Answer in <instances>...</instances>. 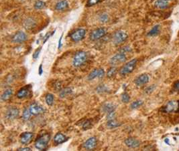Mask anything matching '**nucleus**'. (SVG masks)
I'll return each mask as SVG.
<instances>
[{
	"label": "nucleus",
	"instance_id": "nucleus-1",
	"mask_svg": "<svg viewBox=\"0 0 179 151\" xmlns=\"http://www.w3.org/2000/svg\"><path fill=\"white\" fill-rule=\"evenodd\" d=\"M51 139V135L46 133L39 136L36 140L34 146L39 150H45L48 147V144Z\"/></svg>",
	"mask_w": 179,
	"mask_h": 151
},
{
	"label": "nucleus",
	"instance_id": "nucleus-2",
	"mask_svg": "<svg viewBox=\"0 0 179 151\" xmlns=\"http://www.w3.org/2000/svg\"><path fill=\"white\" fill-rule=\"evenodd\" d=\"M87 54L84 51H79L75 54L73 59V65L75 68H79L86 62Z\"/></svg>",
	"mask_w": 179,
	"mask_h": 151
},
{
	"label": "nucleus",
	"instance_id": "nucleus-3",
	"mask_svg": "<svg viewBox=\"0 0 179 151\" xmlns=\"http://www.w3.org/2000/svg\"><path fill=\"white\" fill-rule=\"evenodd\" d=\"M137 63V60L133 59L132 60L128 62L127 64H125L120 71V74L122 76H125L127 74H130L131 72H133V70L135 68Z\"/></svg>",
	"mask_w": 179,
	"mask_h": 151
},
{
	"label": "nucleus",
	"instance_id": "nucleus-4",
	"mask_svg": "<svg viewBox=\"0 0 179 151\" xmlns=\"http://www.w3.org/2000/svg\"><path fill=\"white\" fill-rule=\"evenodd\" d=\"M126 61V56L124 53L120 52L117 54H115L114 56L110 59L109 63L112 66H116L121 64L124 63Z\"/></svg>",
	"mask_w": 179,
	"mask_h": 151
},
{
	"label": "nucleus",
	"instance_id": "nucleus-5",
	"mask_svg": "<svg viewBox=\"0 0 179 151\" xmlns=\"http://www.w3.org/2000/svg\"><path fill=\"white\" fill-rule=\"evenodd\" d=\"M128 36L125 32L122 30H119L115 32L113 36V42L115 45H118V44L124 42L128 39Z\"/></svg>",
	"mask_w": 179,
	"mask_h": 151
},
{
	"label": "nucleus",
	"instance_id": "nucleus-6",
	"mask_svg": "<svg viewBox=\"0 0 179 151\" xmlns=\"http://www.w3.org/2000/svg\"><path fill=\"white\" fill-rule=\"evenodd\" d=\"M85 30L83 29V28H78V29L73 31V32L70 33V38L73 41L77 42V41L82 40L83 39L85 38Z\"/></svg>",
	"mask_w": 179,
	"mask_h": 151
},
{
	"label": "nucleus",
	"instance_id": "nucleus-7",
	"mask_svg": "<svg viewBox=\"0 0 179 151\" xmlns=\"http://www.w3.org/2000/svg\"><path fill=\"white\" fill-rule=\"evenodd\" d=\"M178 108V101L172 100L167 103V105L163 106L161 110L164 113H176Z\"/></svg>",
	"mask_w": 179,
	"mask_h": 151
},
{
	"label": "nucleus",
	"instance_id": "nucleus-8",
	"mask_svg": "<svg viewBox=\"0 0 179 151\" xmlns=\"http://www.w3.org/2000/svg\"><path fill=\"white\" fill-rule=\"evenodd\" d=\"M106 34V30L103 28H99L97 29L93 30L90 33V40L92 41H96L98 40L101 38L104 37Z\"/></svg>",
	"mask_w": 179,
	"mask_h": 151
},
{
	"label": "nucleus",
	"instance_id": "nucleus-9",
	"mask_svg": "<svg viewBox=\"0 0 179 151\" xmlns=\"http://www.w3.org/2000/svg\"><path fill=\"white\" fill-rule=\"evenodd\" d=\"M30 113L32 115L37 116L40 115V114L44 113L45 112V109H44L43 106L38 105L37 103H33L30 106L29 108Z\"/></svg>",
	"mask_w": 179,
	"mask_h": 151
},
{
	"label": "nucleus",
	"instance_id": "nucleus-10",
	"mask_svg": "<svg viewBox=\"0 0 179 151\" xmlns=\"http://www.w3.org/2000/svg\"><path fill=\"white\" fill-rule=\"evenodd\" d=\"M20 114V111L17 108L12 107L10 108L6 111V117L9 121H13V120L16 119Z\"/></svg>",
	"mask_w": 179,
	"mask_h": 151
},
{
	"label": "nucleus",
	"instance_id": "nucleus-11",
	"mask_svg": "<svg viewBox=\"0 0 179 151\" xmlns=\"http://www.w3.org/2000/svg\"><path fill=\"white\" fill-rule=\"evenodd\" d=\"M105 75V70L103 68L99 69H94L90 74L88 76V80H93L96 78H101L104 76Z\"/></svg>",
	"mask_w": 179,
	"mask_h": 151
},
{
	"label": "nucleus",
	"instance_id": "nucleus-12",
	"mask_svg": "<svg viewBox=\"0 0 179 151\" xmlns=\"http://www.w3.org/2000/svg\"><path fill=\"white\" fill-rule=\"evenodd\" d=\"M27 35L24 32L19 31L12 37V41L14 43H22L27 40Z\"/></svg>",
	"mask_w": 179,
	"mask_h": 151
},
{
	"label": "nucleus",
	"instance_id": "nucleus-13",
	"mask_svg": "<svg viewBox=\"0 0 179 151\" xmlns=\"http://www.w3.org/2000/svg\"><path fill=\"white\" fill-rule=\"evenodd\" d=\"M97 146V139L95 137L89 138L83 144V147L87 150H93Z\"/></svg>",
	"mask_w": 179,
	"mask_h": 151
},
{
	"label": "nucleus",
	"instance_id": "nucleus-14",
	"mask_svg": "<svg viewBox=\"0 0 179 151\" xmlns=\"http://www.w3.org/2000/svg\"><path fill=\"white\" fill-rule=\"evenodd\" d=\"M34 137V134L32 132H23L20 136V142L22 144H28L30 143Z\"/></svg>",
	"mask_w": 179,
	"mask_h": 151
},
{
	"label": "nucleus",
	"instance_id": "nucleus-15",
	"mask_svg": "<svg viewBox=\"0 0 179 151\" xmlns=\"http://www.w3.org/2000/svg\"><path fill=\"white\" fill-rule=\"evenodd\" d=\"M149 82V76L148 74H143L139 75L135 80V84L138 86H141L144 84H146Z\"/></svg>",
	"mask_w": 179,
	"mask_h": 151
},
{
	"label": "nucleus",
	"instance_id": "nucleus-16",
	"mask_svg": "<svg viewBox=\"0 0 179 151\" xmlns=\"http://www.w3.org/2000/svg\"><path fill=\"white\" fill-rule=\"evenodd\" d=\"M30 86L29 85L21 88V89L18 90V92H17V94H16L17 98L20 99H22L27 97V96L30 95Z\"/></svg>",
	"mask_w": 179,
	"mask_h": 151
},
{
	"label": "nucleus",
	"instance_id": "nucleus-17",
	"mask_svg": "<svg viewBox=\"0 0 179 151\" xmlns=\"http://www.w3.org/2000/svg\"><path fill=\"white\" fill-rule=\"evenodd\" d=\"M125 144L129 148H136L140 146V142L134 138H128L125 140Z\"/></svg>",
	"mask_w": 179,
	"mask_h": 151
},
{
	"label": "nucleus",
	"instance_id": "nucleus-18",
	"mask_svg": "<svg viewBox=\"0 0 179 151\" xmlns=\"http://www.w3.org/2000/svg\"><path fill=\"white\" fill-rule=\"evenodd\" d=\"M36 25V21L32 17H28L23 22V26L26 30H31Z\"/></svg>",
	"mask_w": 179,
	"mask_h": 151
},
{
	"label": "nucleus",
	"instance_id": "nucleus-19",
	"mask_svg": "<svg viewBox=\"0 0 179 151\" xmlns=\"http://www.w3.org/2000/svg\"><path fill=\"white\" fill-rule=\"evenodd\" d=\"M68 140V138L66 137L64 134H62L60 132H59L57 133L56 135H55L54 137V142L55 144H62V143H64L65 142L67 141Z\"/></svg>",
	"mask_w": 179,
	"mask_h": 151
},
{
	"label": "nucleus",
	"instance_id": "nucleus-20",
	"mask_svg": "<svg viewBox=\"0 0 179 151\" xmlns=\"http://www.w3.org/2000/svg\"><path fill=\"white\" fill-rule=\"evenodd\" d=\"M68 7V4L67 1L66 0H61L58 2L55 6V9L57 11H64V10L67 9Z\"/></svg>",
	"mask_w": 179,
	"mask_h": 151
},
{
	"label": "nucleus",
	"instance_id": "nucleus-21",
	"mask_svg": "<svg viewBox=\"0 0 179 151\" xmlns=\"http://www.w3.org/2000/svg\"><path fill=\"white\" fill-rule=\"evenodd\" d=\"M168 5V1H167V0H156L155 1L154 6L156 7L159 9H166L167 8Z\"/></svg>",
	"mask_w": 179,
	"mask_h": 151
},
{
	"label": "nucleus",
	"instance_id": "nucleus-22",
	"mask_svg": "<svg viewBox=\"0 0 179 151\" xmlns=\"http://www.w3.org/2000/svg\"><path fill=\"white\" fill-rule=\"evenodd\" d=\"M13 94V90L11 88H7V89L4 91L3 94L1 96V100L3 101H7L12 97Z\"/></svg>",
	"mask_w": 179,
	"mask_h": 151
},
{
	"label": "nucleus",
	"instance_id": "nucleus-23",
	"mask_svg": "<svg viewBox=\"0 0 179 151\" xmlns=\"http://www.w3.org/2000/svg\"><path fill=\"white\" fill-rule=\"evenodd\" d=\"M72 92H73V90L71 89L70 88H66L65 89H63L60 91L59 93V96L61 98H65L67 97V96L70 94H72Z\"/></svg>",
	"mask_w": 179,
	"mask_h": 151
},
{
	"label": "nucleus",
	"instance_id": "nucleus-24",
	"mask_svg": "<svg viewBox=\"0 0 179 151\" xmlns=\"http://www.w3.org/2000/svg\"><path fill=\"white\" fill-rule=\"evenodd\" d=\"M115 106L111 103L106 104V105H105L103 106V110L105 113H106L107 114L115 111Z\"/></svg>",
	"mask_w": 179,
	"mask_h": 151
},
{
	"label": "nucleus",
	"instance_id": "nucleus-25",
	"mask_svg": "<svg viewBox=\"0 0 179 151\" xmlns=\"http://www.w3.org/2000/svg\"><path fill=\"white\" fill-rule=\"evenodd\" d=\"M160 32V25H156L152 28V30L150 31L148 33V36H156Z\"/></svg>",
	"mask_w": 179,
	"mask_h": 151
},
{
	"label": "nucleus",
	"instance_id": "nucleus-26",
	"mask_svg": "<svg viewBox=\"0 0 179 151\" xmlns=\"http://www.w3.org/2000/svg\"><path fill=\"white\" fill-rule=\"evenodd\" d=\"M54 96L52 94H47L45 97V100L47 105L48 106H52L54 102Z\"/></svg>",
	"mask_w": 179,
	"mask_h": 151
},
{
	"label": "nucleus",
	"instance_id": "nucleus-27",
	"mask_svg": "<svg viewBox=\"0 0 179 151\" xmlns=\"http://www.w3.org/2000/svg\"><path fill=\"white\" fill-rule=\"evenodd\" d=\"M46 6V4L45 2L43 1H41V0H38L34 4V8L36 9H43L44 7H45Z\"/></svg>",
	"mask_w": 179,
	"mask_h": 151
},
{
	"label": "nucleus",
	"instance_id": "nucleus-28",
	"mask_svg": "<svg viewBox=\"0 0 179 151\" xmlns=\"http://www.w3.org/2000/svg\"><path fill=\"white\" fill-rule=\"evenodd\" d=\"M32 115V114L30 113V110H28V109L26 108L23 110V113H22V118L24 120V121H29L30 118V116Z\"/></svg>",
	"mask_w": 179,
	"mask_h": 151
},
{
	"label": "nucleus",
	"instance_id": "nucleus-29",
	"mask_svg": "<svg viewBox=\"0 0 179 151\" xmlns=\"http://www.w3.org/2000/svg\"><path fill=\"white\" fill-rule=\"evenodd\" d=\"M109 15L107 14H105V13L101 14L99 17V20L101 23H107L109 21Z\"/></svg>",
	"mask_w": 179,
	"mask_h": 151
},
{
	"label": "nucleus",
	"instance_id": "nucleus-30",
	"mask_svg": "<svg viewBox=\"0 0 179 151\" xmlns=\"http://www.w3.org/2000/svg\"><path fill=\"white\" fill-rule=\"evenodd\" d=\"M120 125V124L118 123V122H117L115 121V119L110 120V121H108V122H107V126L109 127V128H116V127L119 126Z\"/></svg>",
	"mask_w": 179,
	"mask_h": 151
},
{
	"label": "nucleus",
	"instance_id": "nucleus-31",
	"mask_svg": "<svg viewBox=\"0 0 179 151\" xmlns=\"http://www.w3.org/2000/svg\"><path fill=\"white\" fill-rule=\"evenodd\" d=\"M142 105H143V102L142 100H136L131 104L130 107L131 109H136L139 108V106H141Z\"/></svg>",
	"mask_w": 179,
	"mask_h": 151
},
{
	"label": "nucleus",
	"instance_id": "nucleus-32",
	"mask_svg": "<svg viewBox=\"0 0 179 151\" xmlns=\"http://www.w3.org/2000/svg\"><path fill=\"white\" fill-rule=\"evenodd\" d=\"M116 72H117V69L115 68H114V67L111 68H110L108 71H107V77H109V78L114 77L115 75V74H116Z\"/></svg>",
	"mask_w": 179,
	"mask_h": 151
},
{
	"label": "nucleus",
	"instance_id": "nucleus-33",
	"mask_svg": "<svg viewBox=\"0 0 179 151\" xmlns=\"http://www.w3.org/2000/svg\"><path fill=\"white\" fill-rule=\"evenodd\" d=\"M122 102H124V103L129 102H130V95H129L128 94L126 93V92L123 93V94L122 95Z\"/></svg>",
	"mask_w": 179,
	"mask_h": 151
},
{
	"label": "nucleus",
	"instance_id": "nucleus-34",
	"mask_svg": "<svg viewBox=\"0 0 179 151\" xmlns=\"http://www.w3.org/2000/svg\"><path fill=\"white\" fill-rule=\"evenodd\" d=\"M91 127V122L90 120H87V121L83 124V128L84 130H88Z\"/></svg>",
	"mask_w": 179,
	"mask_h": 151
},
{
	"label": "nucleus",
	"instance_id": "nucleus-35",
	"mask_svg": "<svg viewBox=\"0 0 179 151\" xmlns=\"http://www.w3.org/2000/svg\"><path fill=\"white\" fill-rule=\"evenodd\" d=\"M41 49H42L41 47H40V48H38V49H36V51L34 52V54H33V56H32L34 59L36 60V59H37L38 58V56H39V55H40V53L41 52Z\"/></svg>",
	"mask_w": 179,
	"mask_h": 151
},
{
	"label": "nucleus",
	"instance_id": "nucleus-36",
	"mask_svg": "<svg viewBox=\"0 0 179 151\" xmlns=\"http://www.w3.org/2000/svg\"><path fill=\"white\" fill-rule=\"evenodd\" d=\"M173 90L179 94V80L176 81L175 84H173Z\"/></svg>",
	"mask_w": 179,
	"mask_h": 151
},
{
	"label": "nucleus",
	"instance_id": "nucleus-37",
	"mask_svg": "<svg viewBox=\"0 0 179 151\" xmlns=\"http://www.w3.org/2000/svg\"><path fill=\"white\" fill-rule=\"evenodd\" d=\"M100 0H88L87 1V6H94V5L97 4V3H99Z\"/></svg>",
	"mask_w": 179,
	"mask_h": 151
},
{
	"label": "nucleus",
	"instance_id": "nucleus-38",
	"mask_svg": "<svg viewBox=\"0 0 179 151\" xmlns=\"http://www.w3.org/2000/svg\"><path fill=\"white\" fill-rule=\"evenodd\" d=\"M97 92H105V90H107V88L103 85H100L97 88Z\"/></svg>",
	"mask_w": 179,
	"mask_h": 151
},
{
	"label": "nucleus",
	"instance_id": "nucleus-39",
	"mask_svg": "<svg viewBox=\"0 0 179 151\" xmlns=\"http://www.w3.org/2000/svg\"><path fill=\"white\" fill-rule=\"evenodd\" d=\"M131 51V48H130V47H128V46H125L124 47V48H122V49H121L120 50V52H123V53H125V52H129Z\"/></svg>",
	"mask_w": 179,
	"mask_h": 151
},
{
	"label": "nucleus",
	"instance_id": "nucleus-40",
	"mask_svg": "<svg viewBox=\"0 0 179 151\" xmlns=\"http://www.w3.org/2000/svg\"><path fill=\"white\" fill-rule=\"evenodd\" d=\"M54 87L55 89H56L58 90H61L62 85H61V84H60V82H55V84H54Z\"/></svg>",
	"mask_w": 179,
	"mask_h": 151
},
{
	"label": "nucleus",
	"instance_id": "nucleus-41",
	"mask_svg": "<svg viewBox=\"0 0 179 151\" xmlns=\"http://www.w3.org/2000/svg\"><path fill=\"white\" fill-rule=\"evenodd\" d=\"M38 74L40 76H42L43 74V64H40L38 68Z\"/></svg>",
	"mask_w": 179,
	"mask_h": 151
},
{
	"label": "nucleus",
	"instance_id": "nucleus-42",
	"mask_svg": "<svg viewBox=\"0 0 179 151\" xmlns=\"http://www.w3.org/2000/svg\"><path fill=\"white\" fill-rule=\"evenodd\" d=\"M18 151H31V148L29 147H25V148H21L18 150Z\"/></svg>",
	"mask_w": 179,
	"mask_h": 151
},
{
	"label": "nucleus",
	"instance_id": "nucleus-43",
	"mask_svg": "<svg viewBox=\"0 0 179 151\" xmlns=\"http://www.w3.org/2000/svg\"><path fill=\"white\" fill-rule=\"evenodd\" d=\"M62 35L60 36V40L59 41V46H58V48H59V49H60V48H61V47H62Z\"/></svg>",
	"mask_w": 179,
	"mask_h": 151
},
{
	"label": "nucleus",
	"instance_id": "nucleus-44",
	"mask_svg": "<svg viewBox=\"0 0 179 151\" xmlns=\"http://www.w3.org/2000/svg\"><path fill=\"white\" fill-rule=\"evenodd\" d=\"M164 142L167 143V144H168V145H170V143H169V139H166L165 140H164Z\"/></svg>",
	"mask_w": 179,
	"mask_h": 151
},
{
	"label": "nucleus",
	"instance_id": "nucleus-45",
	"mask_svg": "<svg viewBox=\"0 0 179 151\" xmlns=\"http://www.w3.org/2000/svg\"><path fill=\"white\" fill-rule=\"evenodd\" d=\"M176 113L179 114V100H178V108H177V110L176 111Z\"/></svg>",
	"mask_w": 179,
	"mask_h": 151
},
{
	"label": "nucleus",
	"instance_id": "nucleus-46",
	"mask_svg": "<svg viewBox=\"0 0 179 151\" xmlns=\"http://www.w3.org/2000/svg\"><path fill=\"white\" fill-rule=\"evenodd\" d=\"M167 1H170V0H167Z\"/></svg>",
	"mask_w": 179,
	"mask_h": 151
}]
</instances>
